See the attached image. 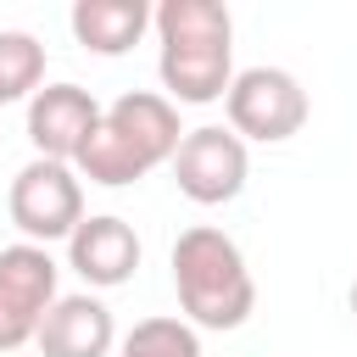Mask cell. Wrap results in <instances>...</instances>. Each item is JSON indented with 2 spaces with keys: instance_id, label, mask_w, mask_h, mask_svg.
Masks as SVG:
<instances>
[{
  "instance_id": "cell-2",
  "label": "cell",
  "mask_w": 357,
  "mask_h": 357,
  "mask_svg": "<svg viewBox=\"0 0 357 357\" xmlns=\"http://www.w3.org/2000/svg\"><path fill=\"white\" fill-rule=\"evenodd\" d=\"M178 145H184L178 106L156 89H128L100 112V128L73 167H78V178H89L100 190H123V184H139L151 167L173 162Z\"/></svg>"
},
{
  "instance_id": "cell-1",
  "label": "cell",
  "mask_w": 357,
  "mask_h": 357,
  "mask_svg": "<svg viewBox=\"0 0 357 357\" xmlns=\"http://www.w3.org/2000/svg\"><path fill=\"white\" fill-rule=\"evenodd\" d=\"M156 78L173 106H212L234 84V17L218 0L156 6Z\"/></svg>"
},
{
  "instance_id": "cell-3",
  "label": "cell",
  "mask_w": 357,
  "mask_h": 357,
  "mask_svg": "<svg viewBox=\"0 0 357 357\" xmlns=\"http://www.w3.org/2000/svg\"><path fill=\"white\" fill-rule=\"evenodd\" d=\"M173 290L184 307V324L195 329H240L257 312V279L245 268V251L218 229L195 223L173 240Z\"/></svg>"
},
{
  "instance_id": "cell-12",
  "label": "cell",
  "mask_w": 357,
  "mask_h": 357,
  "mask_svg": "<svg viewBox=\"0 0 357 357\" xmlns=\"http://www.w3.org/2000/svg\"><path fill=\"white\" fill-rule=\"evenodd\" d=\"M45 89V45L22 28H0V106L33 100Z\"/></svg>"
},
{
  "instance_id": "cell-9",
  "label": "cell",
  "mask_w": 357,
  "mask_h": 357,
  "mask_svg": "<svg viewBox=\"0 0 357 357\" xmlns=\"http://www.w3.org/2000/svg\"><path fill=\"white\" fill-rule=\"evenodd\" d=\"M67 268L89 284V290H117L134 279L139 268V234L134 223H123L117 212H95L73 229L67 240Z\"/></svg>"
},
{
  "instance_id": "cell-6",
  "label": "cell",
  "mask_w": 357,
  "mask_h": 357,
  "mask_svg": "<svg viewBox=\"0 0 357 357\" xmlns=\"http://www.w3.org/2000/svg\"><path fill=\"white\" fill-rule=\"evenodd\" d=\"M61 301V268L45 245H6L0 251V351H22L39 340L45 312Z\"/></svg>"
},
{
  "instance_id": "cell-13",
  "label": "cell",
  "mask_w": 357,
  "mask_h": 357,
  "mask_svg": "<svg viewBox=\"0 0 357 357\" xmlns=\"http://www.w3.org/2000/svg\"><path fill=\"white\" fill-rule=\"evenodd\" d=\"M117 357H201V329L184 318H139L117 340Z\"/></svg>"
},
{
  "instance_id": "cell-14",
  "label": "cell",
  "mask_w": 357,
  "mask_h": 357,
  "mask_svg": "<svg viewBox=\"0 0 357 357\" xmlns=\"http://www.w3.org/2000/svg\"><path fill=\"white\" fill-rule=\"evenodd\" d=\"M351 312H357V279H351Z\"/></svg>"
},
{
  "instance_id": "cell-10",
  "label": "cell",
  "mask_w": 357,
  "mask_h": 357,
  "mask_svg": "<svg viewBox=\"0 0 357 357\" xmlns=\"http://www.w3.org/2000/svg\"><path fill=\"white\" fill-rule=\"evenodd\" d=\"M39 357H112L117 346V318L100 296L78 290V296H61L45 324H39Z\"/></svg>"
},
{
  "instance_id": "cell-7",
  "label": "cell",
  "mask_w": 357,
  "mask_h": 357,
  "mask_svg": "<svg viewBox=\"0 0 357 357\" xmlns=\"http://www.w3.org/2000/svg\"><path fill=\"white\" fill-rule=\"evenodd\" d=\"M245 178H251V151L234 128H218V123L184 128V145L173 156V184H178L184 201L223 206L245 190Z\"/></svg>"
},
{
  "instance_id": "cell-11",
  "label": "cell",
  "mask_w": 357,
  "mask_h": 357,
  "mask_svg": "<svg viewBox=\"0 0 357 357\" xmlns=\"http://www.w3.org/2000/svg\"><path fill=\"white\" fill-rule=\"evenodd\" d=\"M156 22V11L145 0H78L67 11V28L84 50L95 56H123L145 39V28Z\"/></svg>"
},
{
  "instance_id": "cell-5",
  "label": "cell",
  "mask_w": 357,
  "mask_h": 357,
  "mask_svg": "<svg viewBox=\"0 0 357 357\" xmlns=\"http://www.w3.org/2000/svg\"><path fill=\"white\" fill-rule=\"evenodd\" d=\"M223 112H229V128L240 139H257V145H284L307 128V89L296 73L284 67H245L234 73L229 95H223Z\"/></svg>"
},
{
  "instance_id": "cell-8",
  "label": "cell",
  "mask_w": 357,
  "mask_h": 357,
  "mask_svg": "<svg viewBox=\"0 0 357 357\" xmlns=\"http://www.w3.org/2000/svg\"><path fill=\"white\" fill-rule=\"evenodd\" d=\"M100 112L106 106L84 84H73V78L45 84L28 100V145L39 156H50V162H78L84 145L95 139V128H100Z\"/></svg>"
},
{
  "instance_id": "cell-4",
  "label": "cell",
  "mask_w": 357,
  "mask_h": 357,
  "mask_svg": "<svg viewBox=\"0 0 357 357\" xmlns=\"http://www.w3.org/2000/svg\"><path fill=\"white\" fill-rule=\"evenodd\" d=\"M6 212L22 229L28 245L73 240V229L84 223V178H78V167L33 156L28 167H17L11 190H6Z\"/></svg>"
}]
</instances>
